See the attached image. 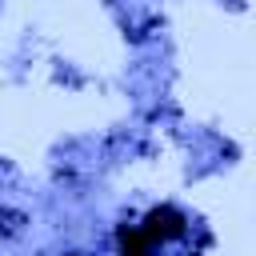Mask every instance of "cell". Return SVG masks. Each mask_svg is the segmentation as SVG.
Wrapping results in <instances>:
<instances>
[{
	"mask_svg": "<svg viewBox=\"0 0 256 256\" xmlns=\"http://www.w3.org/2000/svg\"><path fill=\"white\" fill-rule=\"evenodd\" d=\"M68 256H76V252H68Z\"/></svg>",
	"mask_w": 256,
	"mask_h": 256,
	"instance_id": "cell-2",
	"label": "cell"
},
{
	"mask_svg": "<svg viewBox=\"0 0 256 256\" xmlns=\"http://www.w3.org/2000/svg\"><path fill=\"white\" fill-rule=\"evenodd\" d=\"M188 232H192V220L180 208L160 204L140 224H120V232H116V256H156V252L180 244Z\"/></svg>",
	"mask_w": 256,
	"mask_h": 256,
	"instance_id": "cell-1",
	"label": "cell"
}]
</instances>
